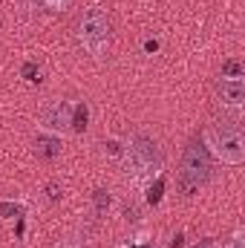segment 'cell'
Here are the masks:
<instances>
[{
  "mask_svg": "<svg viewBox=\"0 0 245 248\" xmlns=\"http://www.w3.org/2000/svg\"><path fill=\"white\" fill-rule=\"evenodd\" d=\"M75 35H78V44L84 46L87 55L101 58L110 46V15L101 6H87L78 17Z\"/></svg>",
  "mask_w": 245,
  "mask_h": 248,
  "instance_id": "6da1fadb",
  "label": "cell"
},
{
  "mask_svg": "<svg viewBox=\"0 0 245 248\" xmlns=\"http://www.w3.org/2000/svg\"><path fill=\"white\" fill-rule=\"evenodd\" d=\"M208 179H211V153L202 144V139H190L182 153V170H179L176 185L182 193L193 196Z\"/></svg>",
  "mask_w": 245,
  "mask_h": 248,
  "instance_id": "7a4b0ae2",
  "label": "cell"
},
{
  "mask_svg": "<svg viewBox=\"0 0 245 248\" xmlns=\"http://www.w3.org/2000/svg\"><path fill=\"white\" fill-rule=\"evenodd\" d=\"M202 144L208 147V153H214V156L222 159L225 165H243L245 162V136L237 124H216V127H208Z\"/></svg>",
  "mask_w": 245,
  "mask_h": 248,
  "instance_id": "3957f363",
  "label": "cell"
},
{
  "mask_svg": "<svg viewBox=\"0 0 245 248\" xmlns=\"http://www.w3.org/2000/svg\"><path fill=\"white\" fill-rule=\"evenodd\" d=\"M127 156H130L133 170L141 173L144 179L153 176L156 168H159V147H156V141H153L150 136H144V133H138V136L130 141V153H127Z\"/></svg>",
  "mask_w": 245,
  "mask_h": 248,
  "instance_id": "277c9868",
  "label": "cell"
},
{
  "mask_svg": "<svg viewBox=\"0 0 245 248\" xmlns=\"http://www.w3.org/2000/svg\"><path fill=\"white\" fill-rule=\"evenodd\" d=\"M216 95L225 107H243L245 101V81L243 78H222L216 87Z\"/></svg>",
  "mask_w": 245,
  "mask_h": 248,
  "instance_id": "5b68a950",
  "label": "cell"
},
{
  "mask_svg": "<svg viewBox=\"0 0 245 248\" xmlns=\"http://www.w3.org/2000/svg\"><path fill=\"white\" fill-rule=\"evenodd\" d=\"M41 119L46 127H55V130H61L66 124H72V104H66V101H55V104H49L44 113H41Z\"/></svg>",
  "mask_w": 245,
  "mask_h": 248,
  "instance_id": "8992f818",
  "label": "cell"
},
{
  "mask_svg": "<svg viewBox=\"0 0 245 248\" xmlns=\"http://www.w3.org/2000/svg\"><path fill=\"white\" fill-rule=\"evenodd\" d=\"M35 150H38V156H41V159H55V156L61 153V141H58V139H52V136H38Z\"/></svg>",
  "mask_w": 245,
  "mask_h": 248,
  "instance_id": "52a82bcc",
  "label": "cell"
},
{
  "mask_svg": "<svg viewBox=\"0 0 245 248\" xmlns=\"http://www.w3.org/2000/svg\"><path fill=\"white\" fill-rule=\"evenodd\" d=\"M222 78H245V69L240 61H225L222 66Z\"/></svg>",
  "mask_w": 245,
  "mask_h": 248,
  "instance_id": "ba28073f",
  "label": "cell"
},
{
  "mask_svg": "<svg viewBox=\"0 0 245 248\" xmlns=\"http://www.w3.org/2000/svg\"><path fill=\"white\" fill-rule=\"evenodd\" d=\"M72 110H75L72 127H75V130H84V127H87V107H72Z\"/></svg>",
  "mask_w": 245,
  "mask_h": 248,
  "instance_id": "9c48e42d",
  "label": "cell"
},
{
  "mask_svg": "<svg viewBox=\"0 0 245 248\" xmlns=\"http://www.w3.org/2000/svg\"><path fill=\"white\" fill-rule=\"evenodd\" d=\"M225 248H245V234H243V228H237L234 231V237L228 240V246Z\"/></svg>",
  "mask_w": 245,
  "mask_h": 248,
  "instance_id": "30bf717a",
  "label": "cell"
},
{
  "mask_svg": "<svg viewBox=\"0 0 245 248\" xmlns=\"http://www.w3.org/2000/svg\"><path fill=\"white\" fill-rule=\"evenodd\" d=\"M69 3H72V0H44V6L52 9V12H63V9H69Z\"/></svg>",
  "mask_w": 245,
  "mask_h": 248,
  "instance_id": "8fae6325",
  "label": "cell"
},
{
  "mask_svg": "<svg viewBox=\"0 0 245 248\" xmlns=\"http://www.w3.org/2000/svg\"><path fill=\"white\" fill-rule=\"evenodd\" d=\"M38 75H41V69H38L35 63H26V66H23V78H26V81H38Z\"/></svg>",
  "mask_w": 245,
  "mask_h": 248,
  "instance_id": "7c38bea8",
  "label": "cell"
},
{
  "mask_svg": "<svg viewBox=\"0 0 245 248\" xmlns=\"http://www.w3.org/2000/svg\"><path fill=\"white\" fill-rule=\"evenodd\" d=\"M193 248H216V243H214V240L208 237V240H199V243H196Z\"/></svg>",
  "mask_w": 245,
  "mask_h": 248,
  "instance_id": "4fadbf2b",
  "label": "cell"
},
{
  "mask_svg": "<svg viewBox=\"0 0 245 248\" xmlns=\"http://www.w3.org/2000/svg\"><path fill=\"white\" fill-rule=\"evenodd\" d=\"M55 248H78L75 243H61V246H55Z\"/></svg>",
  "mask_w": 245,
  "mask_h": 248,
  "instance_id": "5bb4252c",
  "label": "cell"
}]
</instances>
